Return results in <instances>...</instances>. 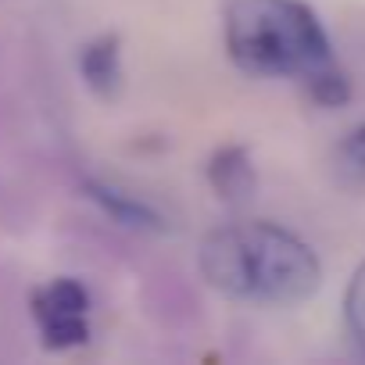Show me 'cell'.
I'll return each instance as SVG.
<instances>
[{"instance_id":"1","label":"cell","mask_w":365,"mask_h":365,"mask_svg":"<svg viewBox=\"0 0 365 365\" xmlns=\"http://www.w3.org/2000/svg\"><path fill=\"white\" fill-rule=\"evenodd\" d=\"M201 272L212 287L233 297L276 304L304 301L319 287L315 251L272 222L215 230L201 247Z\"/></svg>"},{"instance_id":"2","label":"cell","mask_w":365,"mask_h":365,"mask_svg":"<svg viewBox=\"0 0 365 365\" xmlns=\"http://www.w3.org/2000/svg\"><path fill=\"white\" fill-rule=\"evenodd\" d=\"M226 47L251 76H301L333 65L329 40L301 0H233L226 15Z\"/></svg>"},{"instance_id":"3","label":"cell","mask_w":365,"mask_h":365,"mask_svg":"<svg viewBox=\"0 0 365 365\" xmlns=\"http://www.w3.org/2000/svg\"><path fill=\"white\" fill-rule=\"evenodd\" d=\"M86 312H90V294L76 279H54L33 294V315H36L40 336L54 351L86 344L90 336Z\"/></svg>"},{"instance_id":"4","label":"cell","mask_w":365,"mask_h":365,"mask_svg":"<svg viewBox=\"0 0 365 365\" xmlns=\"http://www.w3.org/2000/svg\"><path fill=\"white\" fill-rule=\"evenodd\" d=\"M208 175H212V187L219 190V197L226 201H247L255 190V168L244 147H222L212 158Z\"/></svg>"},{"instance_id":"5","label":"cell","mask_w":365,"mask_h":365,"mask_svg":"<svg viewBox=\"0 0 365 365\" xmlns=\"http://www.w3.org/2000/svg\"><path fill=\"white\" fill-rule=\"evenodd\" d=\"M83 76H86V83L97 90V93H115V86H118V79H122V65H118V40H111V36H104V40H97V43H90L86 51H83Z\"/></svg>"},{"instance_id":"6","label":"cell","mask_w":365,"mask_h":365,"mask_svg":"<svg viewBox=\"0 0 365 365\" xmlns=\"http://www.w3.org/2000/svg\"><path fill=\"white\" fill-rule=\"evenodd\" d=\"M86 194H90V201H97L115 222H122V226H133V230H161V219L147 208V205H140V201H133V197H125V194H118V190H108V187H101V182H86Z\"/></svg>"},{"instance_id":"7","label":"cell","mask_w":365,"mask_h":365,"mask_svg":"<svg viewBox=\"0 0 365 365\" xmlns=\"http://www.w3.org/2000/svg\"><path fill=\"white\" fill-rule=\"evenodd\" d=\"M344 319L347 329L354 336V344L365 351V262L358 265V272L347 283V297H344Z\"/></svg>"},{"instance_id":"8","label":"cell","mask_w":365,"mask_h":365,"mask_svg":"<svg viewBox=\"0 0 365 365\" xmlns=\"http://www.w3.org/2000/svg\"><path fill=\"white\" fill-rule=\"evenodd\" d=\"M344 154H347L354 165H361V168H365V125H361L358 133H351V136H347V143H344Z\"/></svg>"}]
</instances>
